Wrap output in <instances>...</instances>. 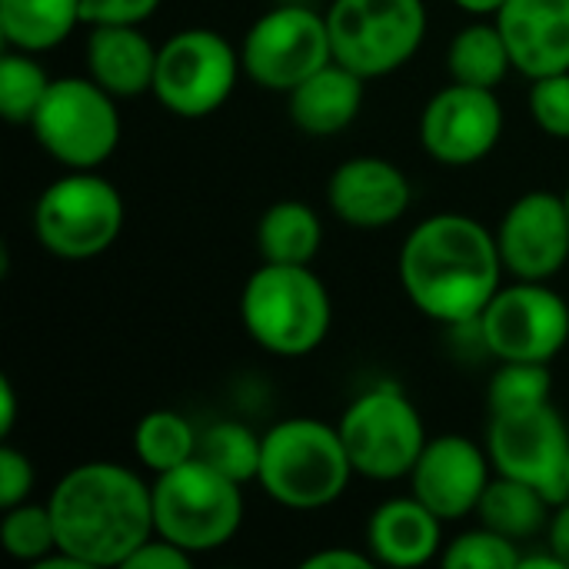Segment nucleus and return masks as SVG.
<instances>
[{
    "label": "nucleus",
    "mask_w": 569,
    "mask_h": 569,
    "mask_svg": "<svg viewBox=\"0 0 569 569\" xmlns=\"http://www.w3.org/2000/svg\"><path fill=\"white\" fill-rule=\"evenodd\" d=\"M17 423V393L7 377H0V437L7 440Z\"/></svg>",
    "instance_id": "nucleus-38"
},
{
    "label": "nucleus",
    "mask_w": 569,
    "mask_h": 569,
    "mask_svg": "<svg viewBox=\"0 0 569 569\" xmlns=\"http://www.w3.org/2000/svg\"><path fill=\"white\" fill-rule=\"evenodd\" d=\"M337 430L343 437L353 473L380 483L410 477L427 447L420 410L393 383H380L360 393L343 410Z\"/></svg>",
    "instance_id": "nucleus-8"
},
{
    "label": "nucleus",
    "mask_w": 569,
    "mask_h": 569,
    "mask_svg": "<svg viewBox=\"0 0 569 569\" xmlns=\"http://www.w3.org/2000/svg\"><path fill=\"white\" fill-rule=\"evenodd\" d=\"M333 60L367 80L400 70L427 37L423 0H333L327 10Z\"/></svg>",
    "instance_id": "nucleus-9"
},
{
    "label": "nucleus",
    "mask_w": 569,
    "mask_h": 569,
    "mask_svg": "<svg viewBox=\"0 0 569 569\" xmlns=\"http://www.w3.org/2000/svg\"><path fill=\"white\" fill-rule=\"evenodd\" d=\"M120 230L123 197L93 170H70L47 183L37 197L33 233L57 260H93L117 243Z\"/></svg>",
    "instance_id": "nucleus-6"
},
{
    "label": "nucleus",
    "mask_w": 569,
    "mask_h": 569,
    "mask_svg": "<svg viewBox=\"0 0 569 569\" xmlns=\"http://www.w3.org/2000/svg\"><path fill=\"white\" fill-rule=\"evenodd\" d=\"M33 490V463L17 447H0V510L23 503Z\"/></svg>",
    "instance_id": "nucleus-33"
},
{
    "label": "nucleus",
    "mask_w": 569,
    "mask_h": 569,
    "mask_svg": "<svg viewBox=\"0 0 569 569\" xmlns=\"http://www.w3.org/2000/svg\"><path fill=\"white\" fill-rule=\"evenodd\" d=\"M530 117L543 133H550L557 140H569V70L533 80Z\"/></svg>",
    "instance_id": "nucleus-32"
},
{
    "label": "nucleus",
    "mask_w": 569,
    "mask_h": 569,
    "mask_svg": "<svg viewBox=\"0 0 569 569\" xmlns=\"http://www.w3.org/2000/svg\"><path fill=\"white\" fill-rule=\"evenodd\" d=\"M240 320L263 350L307 357L327 340L333 307L323 280L310 267L260 263L240 290Z\"/></svg>",
    "instance_id": "nucleus-3"
},
{
    "label": "nucleus",
    "mask_w": 569,
    "mask_h": 569,
    "mask_svg": "<svg viewBox=\"0 0 569 569\" xmlns=\"http://www.w3.org/2000/svg\"><path fill=\"white\" fill-rule=\"evenodd\" d=\"M57 547L90 569L123 567L153 533V487L130 467L90 460L60 477L50 500Z\"/></svg>",
    "instance_id": "nucleus-2"
},
{
    "label": "nucleus",
    "mask_w": 569,
    "mask_h": 569,
    "mask_svg": "<svg viewBox=\"0 0 569 569\" xmlns=\"http://www.w3.org/2000/svg\"><path fill=\"white\" fill-rule=\"evenodd\" d=\"M200 433L177 410H150L133 430V450L153 473H167L197 457Z\"/></svg>",
    "instance_id": "nucleus-26"
},
{
    "label": "nucleus",
    "mask_w": 569,
    "mask_h": 569,
    "mask_svg": "<svg viewBox=\"0 0 569 569\" xmlns=\"http://www.w3.org/2000/svg\"><path fill=\"white\" fill-rule=\"evenodd\" d=\"M330 60L333 43L327 13H317L313 7L293 0L257 17L240 43L243 73L253 83L283 93H290L297 83H303Z\"/></svg>",
    "instance_id": "nucleus-11"
},
{
    "label": "nucleus",
    "mask_w": 569,
    "mask_h": 569,
    "mask_svg": "<svg viewBox=\"0 0 569 569\" xmlns=\"http://www.w3.org/2000/svg\"><path fill=\"white\" fill-rule=\"evenodd\" d=\"M293 3H303V0H293Z\"/></svg>",
    "instance_id": "nucleus-42"
},
{
    "label": "nucleus",
    "mask_w": 569,
    "mask_h": 569,
    "mask_svg": "<svg viewBox=\"0 0 569 569\" xmlns=\"http://www.w3.org/2000/svg\"><path fill=\"white\" fill-rule=\"evenodd\" d=\"M350 477L353 463L337 427L310 417H293L263 433L257 483L280 507L323 510L343 497Z\"/></svg>",
    "instance_id": "nucleus-4"
},
{
    "label": "nucleus",
    "mask_w": 569,
    "mask_h": 569,
    "mask_svg": "<svg viewBox=\"0 0 569 569\" xmlns=\"http://www.w3.org/2000/svg\"><path fill=\"white\" fill-rule=\"evenodd\" d=\"M323 243V223L303 200H277L257 223V250L263 263L310 267Z\"/></svg>",
    "instance_id": "nucleus-22"
},
{
    "label": "nucleus",
    "mask_w": 569,
    "mask_h": 569,
    "mask_svg": "<svg viewBox=\"0 0 569 569\" xmlns=\"http://www.w3.org/2000/svg\"><path fill=\"white\" fill-rule=\"evenodd\" d=\"M30 133L67 170H97L120 143L117 97L93 77H57L30 120Z\"/></svg>",
    "instance_id": "nucleus-7"
},
{
    "label": "nucleus",
    "mask_w": 569,
    "mask_h": 569,
    "mask_svg": "<svg viewBox=\"0 0 569 569\" xmlns=\"http://www.w3.org/2000/svg\"><path fill=\"white\" fill-rule=\"evenodd\" d=\"M477 327L497 360L553 363L569 343V303L547 280H513L493 293Z\"/></svg>",
    "instance_id": "nucleus-12"
},
{
    "label": "nucleus",
    "mask_w": 569,
    "mask_h": 569,
    "mask_svg": "<svg viewBox=\"0 0 569 569\" xmlns=\"http://www.w3.org/2000/svg\"><path fill=\"white\" fill-rule=\"evenodd\" d=\"M0 547L7 550V557L37 567L43 557H50L57 547V530H53V517L50 507L43 503H17L10 510H3L0 520Z\"/></svg>",
    "instance_id": "nucleus-30"
},
{
    "label": "nucleus",
    "mask_w": 569,
    "mask_h": 569,
    "mask_svg": "<svg viewBox=\"0 0 569 569\" xmlns=\"http://www.w3.org/2000/svg\"><path fill=\"white\" fill-rule=\"evenodd\" d=\"M240 70V50L223 33L190 27L160 43L153 97L170 113L200 120L230 100Z\"/></svg>",
    "instance_id": "nucleus-10"
},
{
    "label": "nucleus",
    "mask_w": 569,
    "mask_h": 569,
    "mask_svg": "<svg viewBox=\"0 0 569 569\" xmlns=\"http://www.w3.org/2000/svg\"><path fill=\"white\" fill-rule=\"evenodd\" d=\"M520 543L483 523L477 530L460 533L440 553V563L447 569H520Z\"/></svg>",
    "instance_id": "nucleus-31"
},
{
    "label": "nucleus",
    "mask_w": 569,
    "mask_h": 569,
    "mask_svg": "<svg viewBox=\"0 0 569 569\" xmlns=\"http://www.w3.org/2000/svg\"><path fill=\"white\" fill-rule=\"evenodd\" d=\"M260 457H263V437L237 420H220L207 427L197 440V460L210 463L217 473H223L240 487L260 477Z\"/></svg>",
    "instance_id": "nucleus-27"
},
{
    "label": "nucleus",
    "mask_w": 569,
    "mask_h": 569,
    "mask_svg": "<svg viewBox=\"0 0 569 569\" xmlns=\"http://www.w3.org/2000/svg\"><path fill=\"white\" fill-rule=\"evenodd\" d=\"M190 563H193V553L153 533L140 550H133V557L120 569H190Z\"/></svg>",
    "instance_id": "nucleus-35"
},
{
    "label": "nucleus",
    "mask_w": 569,
    "mask_h": 569,
    "mask_svg": "<svg viewBox=\"0 0 569 569\" xmlns=\"http://www.w3.org/2000/svg\"><path fill=\"white\" fill-rule=\"evenodd\" d=\"M493 233L513 280L557 277L569 260V210L563 193L530 190L517 197Z\"/></svg>",
    "instance_id": "nucleus-15"
},
{
    "label": "nucleus",
    "mask_w": 569,
    "mask_h": 569,
    "mask_svg": "<svg viewBox=\"0 0 569 569\" xmlns=\"http://www.w3.org/2000/svg\"><path fill=\"white\" fill-rule=\"evenodd\" d=\"M370 557L383 567L413 569L440 560L443 553V520L413 493L393 497L370 513L367 523Z\"/></svg>",
    "instance_id": "nucleus-19"
},
{
    "label": "nucleus",
    "mask_w": 569,
    "mask_h": 569,
    "mask_svg": "<svg viewBox=\"0 0 569 569\" xmlns=\"http://www.w3.org/2000/svg\"><path fill=\"white\" fill-rule=\"evenodd\" d=\"M363 83L367 77L343 67L340 60H330L287 93V113L303 133L333 137L360 117Z\"/></svg>",
    "instance_id": "nucleus-21"
},
{
    "label": "nucleus",
    "mask_w": 569,
    "mask_h": 569,
    "mask_svg": "<svg viewBox=\"0 0 569 569\" xmlns=\"http://www.w3.org/2000/svg\"><path fill=\"white\" fill-rule=\"evenodd\" d=\"M487 453L500 477L537 487L553 507L567 500L569 427L553 403L490 417Z\"/></svg>",
    "instance_id": "nucleus-13"
},
{
    "label": "nucleus",
    "mask_w": 569,
    "mask_h": 569,
    "mask_svg": "<svg viewBox=\"0 0 569 569\" xmlns=\"http://www.w3.org/2000/svg\"><path fill=\"white\" fill-rule=\"evenodd\" d=\"M157 50L140 23H93L87 37V70L117 100L153 93Z\"/></svg>",
    "instance_id": "nucleus-20"
},
{
    "label": "nucleus",
    "mask_w": 569,
    "mask_h": 569,
    "mask_svg": "<svg viewBox=\"0 0 569 569\" xmlns=\"http://www.w3.org/2000/svg\"><path fill=\"white\" fill-rule=\"evenodd\" d=\"M503 137V107L497 90L447 83L420 113V147L443 167L487 160Z\"/></svg>",
    "instance_id": "nucleus-14"
},
{
    "label": "nucleus",
    "mask_w": 569,
    "mask_h": 569,
    "mask_svg": "<svg viewBox=\"0 0 569 569\" xmlns=\"http://www.w3.org/2000/svg\"><path fill=\"white\" fill-rule=\"evenodd\" d=\"M377 563L373 557L367 553H357V550H343V547H330V550H320L313 557L303 560V569H370Z\"/></svg>",
    "instance_id": "nucleus-36"
},
{
    "label": "nucleus",
    "mask_w": 569,
    "mask_h": 569,
    "mask_svg": "<svg viewBox=\"0 0 569 569\" xmlns=\"http://www.w3.org/2000/svg\"><path fill=\"white\" fill-rule=\"evenodd\" d=\"M567 500H569V460H567ZM567 500H563V503H567Z\"/></svg>",
    "instance_id": "nucleus-40"
},
{
    "label": "nucleus",
    "mask_w": 569,
    "mask_h": 569,
    "mask_svg": "<svg viewBox=\"0 0 569 569\" xmlns=\"http://www.w3.org/2000/svg\"><path fill=\"white\" fill-rule=\"evenodd\" d=\"M460 10H467V13H473V17H493L507 0H453Z\"/></svg>",
    "instance_id": "nucleus-39"
},
{
    "label": "nucleus",
    "mask_w": 569,
    "mask_h": 569,
    "mask_svg": "<svg viewBox=\"0 0 569 569\" xmlns=\"http://www.w3.org/2000/svg\"><path fill=\"white\" fill-rule=\"evenodd\" d=\"M83 23L80 0H0V33L7 47L43 53Z\"/></svg>",
    "instance_id": "nucleus-23"
},
{
    "label": "nucleus",
    "mask_w": 569,
    "mask_h": 569,
    "mask_svg": "<svg viewBox=\"0 0 569 569\" xmlns=\"http://www.w3.org/2000/svg\"><path fill=\"white\" fill-rule=\"evenodd\" d=\"M490 453L463 433L427 440L417 467L410 470V493L423 500L443 523L477 513L490 487Z\"/></svg>",
    "instance_id": "nucleus-16"
},
{
    "label": "nucleus",
    "mask_w": 569,
    "mask_h": 569,
    "mask_svg": "<svg viewBox=\"0 0 569 569\" xmlns=\"http://www.w3.org/2000/svg\"><path fill=\"white\" fill-rule=\"evenodd\" d=\"M550 390H553L550 363L500 360V370L490 377V390H487L490 417L543 407V403H550Z\"/></svg>",
    "instance_id": "nucleus-29"
},
{
    "label": "nucleus",
    "mask_w": 569,
    "mask_h": 569,
    "mask_svg": "<svg viewBox=\"0 0 569 569\" xmlns=\"http://www.w3.org/2000/svg\"><path fill=\"white\" fill-rule=\"evenodd\" d=\"M510 70H513V60H510L507 40L497 20L493 23L480 20V23L463 27L447 47V73L453 83L497 90Z\"/></svg>",
    "instance_id": "nucleus-25"
},
{
    "label": "nucleus",
    "mask_w": 569,
    "mask_h": 569,
    "mask_svg": "<svg viewBox=\"0 0 569 569\" xmlns=\"http://www.w3.org/2000/svg\"><path fill=\"white\" fill-rule=\"evenodd\" d=\"M407 173L383 157H350L327 183L330 210L357 230H387L410 210Z\"/></svg>",
    "instance_id": "nucleus-17"
},
{
    "label": "nucleus",
    "mask_w": 569,
    "mask_h": 569,
    "mask_svg": "<svg viewBox=\"0 0 569 569\" xmlns=\"http://www.w3.org/2000/svg\"><path fill=\"white\" fill-rule=\"evenodd\" d=\"M560 560H563V567L569 569V500L567 503H560V510H557V517L550 520V543H547Z\"/></svg>",
    "instance_id": "nucleus-37"
},
{
    "label": "nucleus",
    "mask_w": 569,
    "mask_h": 569,
    "mask_svg": "<svg viewBox=\"0 0 569 569\" xmlns=\"http://www.w3.org/2000/svg\"><path fill=\"white\" fill-rule=\"evenodd\" d=\"M240 523H243L240 483L227 480L210 463L193 457L167 473H157L153 483L157 537L197 557L230 543Z\"/></svg>",
    "instance_id": "nucleus-5"
},
{
    "label": "nucleus",
    "mask_w": 569,
    "mask_h": 569,
    "mask_svg": "<svg viewBox=\"0 0 569 569\" xmlns=\"http://www.w3.org/2000/svg\"><path fill=\"white\" fill-rule=\"evenodd\" d=\"M563 200H567V210H569V187H567V193H563Z\"/></svg>",
    "instance_id": "nucleus-41"
},
{
    "label": "nucleus",
    "mask_w": 569,
    "mask_h": 569,
    "mask_svg": "<svg viewBox=\"0 0 569 569\" xmlns=\"http://www.w3.org/2000/svg\"><path fill=\"white\" fill-rule=\"evenodd\" d=\"M493 20L523 77L569 70V0H507Z\"/></svg>",
    "instance_id": "nucleus-18"
},
{
    "label": "nucleus",
    "mask_w": 569,
    "mask_h": 569,
    "mask_svg": "<svg viewBox=\"0 0 569 569\" xmlns=\"http://www.w3.org/2000/svg\"><path fill=\"white\" fill-rule=\"evenodd\" d=\"M50 90V73L37 63V53L7 47L0 57V113L13 127H30L40 100Z\"/></svg>",
    "instance_id": "nucleus-28"
},
{
    "label": "nucleus",
    "mask_w": 569,
    "mask_h": 569,
    "mask_svg": "<svg viewBox=\"0 0 569 569\" xmlns=\"http://www.w3.org/2000/svg\"><path fill=\"white\" fill-rule=\"evenodd\" d=\"M160 0H80L83 23H143Z\"/></svg>",
    "instance_id": "nucleus-34"
},
{
    "label": "nucleus",
    "mask_w": 569,
    "mask_h": 569,
    "mask_svg": "<svg viewBox=\"0 0 569 569\" xmlns=\"http://www.w3.org/2000/svg\"><path fill=\"white\" fill-rule=\"evenodd\" d=\"M550 500L530 487V483H520L513 477H493L480 507H477V517L483 527L510 537V540H530L537 537L547 523H550Z\"/></svg>",
    "instance_id": "nucleus-24"
},
{
    "label": "nucleus",
    "mask_w": 569,
    "mask_h": 569,
    "mask_svg": "<svg viewBox=\"0 0 569 569\" xmlns=\"http://www.w3.org/2000/svg\"><path fill=\"white\" fill-rule=\"evenodd\" d=\"M507 273L497 233L467 213H433L417 223L400 250L407 300L447 327L477 323Z\"/></svg>",
    "instance_id": "nucleus-1"
}]
</instances>
